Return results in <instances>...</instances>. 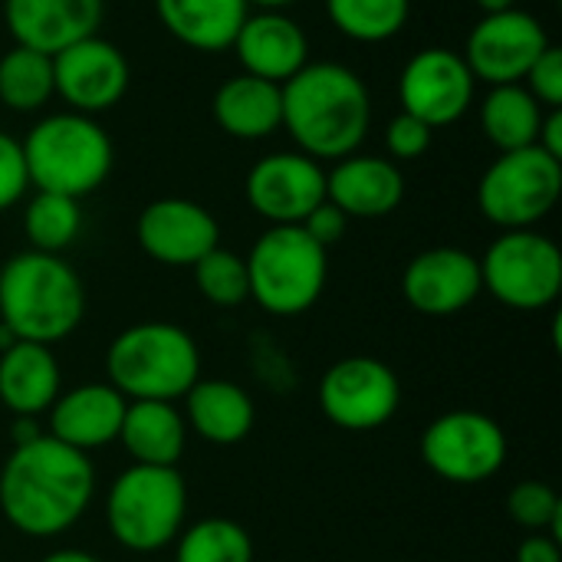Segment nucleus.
Returning a JSON list of instances; mask_svg holds the SVG:
<instances>
[{
    "instance_id": "obj_1",
    "label": "nucleus",
    "mask_w": 562,
    "mask_h": 562,
    "mask_svg": "<svg viewBox=\"0 0 562 562\" xmlns=\"http://www.w3.org/2000/svg\"><path fill=\"white\" fill-rule=\"evenodd\" d=\"M92 497V458L49 435L13 448L0 468V514L16 533L33 540H49L72 530Z\"/></svg>"
},
{
    "instance_id": "obj_2",
    "label": "nucleus",
    "mask_w": 562,
    "mask_h": 562,
    "mask_svg": "<svg viewBox=\"0 0 562 562\" xmlns=\"http://www.w3.org/2000/svg\"><path fill=\"white\" fill-rule=\"evenodd\" d=\"M283 122L296 151L316 161L356 155L372 125V95L366 79L346 63H306L283 86Z\"/></svg>"
},
{
    "instance_id": "obj_3",
    "label": "nucleus",
    "mask_w": 562,
    "mask_h": 562,
    "mask_svg": "<svg viewBox=\"0 0 562 562\" xmlns=\"http://www.w3.org/2000/svg\"><path fill=\"white\" fill-rule=\"evenodd\" d=\"M86 316V286L59 254L20 250L0 267V323L26 342L56 346Z\"/></svg>"
},
{
    "instance_id": "obj_4",
    "label": "nucleus",
    "mask_w": 562,
    "mask_h": 562,
    "mask_svg": "<svg viewBox=\"0 0 562 562\" xmlns=\"http://www.w3.org/2000/svg\"><path fill=\"white\" fill-rule=\"evenodd\" d=\"M201 379V349L175 323H135L105 349V382L125 402H178Z\"/></svg>"
},
{
    "instance_id": "obj_5",
    "label": "nucleus",
    "mask_w": 562,
    "mask_h": 562,
    "mask_svg": "<svg viewBox=\"0 0 562 562\" xmlns=\"http://www.w3.org/2000/svg\"><path fill=\"white\" fill-rule=\"evenodd\" d=\"M20 145L30 184L76 201L99 191L115 165V145L99 119L72 109L43 115Z\"/></svg>"
},
{
    "instance_id": "obj_6",
    "label": "nucleus",
    "mask_w": 562,
    "mask_h": 562,
    "mask_svg": "<svg viewBox=\"0 0 562 562\" xmlns=\"http://www.w3.org/2000/svg\"><path fill=\"white\" fill-rule=\"evenodd\" d=\"M326 254L329 250H323L300 224L267 227L244 257L250 300L270 316H300L313 310L329 277Z\"/></svg>"
},
{
    "instance_id": "obj_7",
    "label": "nucleus",
    "mask_w": 562,
    "mask_h": 562,
    "mask_svg": "<svg viewBox=\"0 0 562 562\" xmlns=\"http://www.w3.org/2000/svg\"><path fill=\"white\" fill-rule=\"evenodd\" d=\"M188 517V484L178 468H125L105 497V524L119 547L158 553L178 540Z\"/></svg>"
},
{
    "instance_id": "obj_8",
    "label": "nucleus",
    "mask_w": 562,
    "mask_h": 562,
    "mask_svg": "<svg viewBox=\"0 0 562 562\" xmlns=\"http://www.w3.org/2000/svg\"><path fill=\"white\" fill-rule=\"evenodd\" d=\"M562 194V161L543 148L501 151L477 181V207L501 231H527L553 214Z\"/></svg>"
},
{
    "instance_id": "obj_9",
    "label": "nucleus",
    "mask_w": 562,
    "mask_h": 562,
    "mask_svg": "<svg viewBox=\"0 0 562 562\" xmlns=\"http://www.w3.org/2000/svg\"><path fill=\"white\" fill-rule=\"evenodd\" d=\"M477 260L481 283L501 306L517 313L557 306L562 293V250L537 227L504 231Z\"/></svg>"
},
{
    "instance_id": "obj_10",
    "label": "nucleus",
    "mask_w": 562,
    "mask_h": 562,
    "mask_svg": "<svg viewBox=\"0 0 562 562\" xmlns=\"http://www.w3.org/2000/svg\"><path fill=\"white\" fill-rule=\"evenodd\" d=\"M422 461L431 474L448 484H484L507 461V435L504 428L471 408L438 415L418 441Z\"/></svg>"
},
{
    "instance_id": "obj_11",
    "label": "nucleus",
    "mask_w": 562,
    "mask_h": 562,
    "mask_svg": "<svg viewBox=\"0 0 562 562\" xmlns=\"http://www.w3.org/2000/svg\"><path fill=\"white\" fill-rule=\"evenodd\" d=\"M319 412L342 431H379L402 405L398 375L375 356H346L319 379Z\"/></svg>"
},
{
    "instance_id": "obj_12",
    "label": "nucleus",
    "mask_w": 562,
    "mask_h": 562,
    "mask_svg": "<svg viewBox=\"0 0 562 562\" xmlns=\"http://www.w3.org/2000/svg\"><path fill=\"white\" fill-rule=\"evenodd\" d=\"M477 79L464 56L451 46H425L412 53L398 72L402 112L422 119L431 128L454 125L474 105Z\"/></svg>"
},
{
    "instance_id": "obj_13",
    "label": "nucleus",
    "mask_w": 562,
    "mask_h": 562,
    "mask_svg": "<svg viewBox=\"0 0 562 562\" xmlns=\"http://www.w3.org/2000/svg\"><path fill=\"white\" fill-rule=\"evenodd\" d=\"M547 46H550L547 26L530 10L510 7L501 13H484L471 26L461 56L477 82L510 86L527 79L530 66L543 56Z\"/></svg>"
},
{
    "instance_id": "obj_14",
    "label": "nucleus",
    "mask_w": 562,
    "mask_h": 562,
    "mask_svg": "<svg viewBox=\"0 0 562 562\" xmlns=\"http://www.w3.org/2000/svg\"><path fill=\"white\" fill-rule=\"evenodd\" d=\"M128 79H132V69H128L125 53L99 33L53 56L56 95L66 102V109L82 112V115H99V112L115 109L122 95L128 92Z\"/></svg>"
},
{
    "instance_id": "obj_15",
    "label": "nucleus",
    "mask_w": 562,
    "mask_h": 562,
    "mask_svg": "<svg viewBox=\"0 0 562 562\" xmlns=\"http://www.w3.org/2000/svg\"><path fill=\"white\" fill-rule=\"evenodd\" d=\"M247 204L273 224H303L326 201V168L303 151H273L254 161L244 181Z\"/></svg>"
},
{
    "instance_id": "obj_16",
    "label": "nucleus",
    "mask_w": 562,
    "mask_h": 562,
    "mask_svg": "<svg viewBox=\"0 0 562 562\" xmlns=\"http://www.w3.org/2000/svg\"><path fill=\"white\" fill-rule=\"evenodd\" d=\"M135 237L155 263L194 267L204 254L221 247V224L191 198H158L142 207Z\"/></svg>"
},
{
    "instance_id": "obj_17",
    "label": "nucleus",
    "mask_w": 562,
    "mask_h": 562,
    "mask_svg": "<svg viewBox=\"0 0 562 562\" xmlns=\"http://www.w3.org/2000/svg\"><path fill=\"white\" fill-rule=\"evenodd\" d=\"M402 293L425 316H454L484 293L481 260L461 247L422 250L402 273Z\"/></svg>"
},
{
    "instance_id": "obj_18",
    "label": "nucleus",
    "mask_w": 562,
    "mask_h": 562,
    "mask_svg": "<svg viewBox=\"0 0 562 562\" xmlns=\"http://www.w3.org/2000/svg\"><path fill=\"white\" fill-rule=\"evenodd\" d=\"M240 72L283 86L310 63V36L286 10L247 13L231 43Z\"/></svg>"
},
{
    "instance_id": "obj_19",
    "label": "nucleus",
    "mask_w": 562,
    "mask_h": 562,
    "mask_svg": "<svg viewBox=\"0 0 562 562\" xmlns=\"http://www.w3.org/2000/svg\"><path fill=\"white\" fill-rule=\"evenodd\" d=\"M105 0H3V23L16 46L56 56L99 33Z\"/></svg>"
},
{
    "instance_id": "obj_20",
    "label": "nucleus",
    "mask_w": 562,
    "mask_h": 562,
    "mask_svg": "<svg viewBox=\"0 0 562 562\" xmlns=\"http://www.w3.org/2000/svg\"><path fill=\"white\" fill-rule=\"evenodd\" d=\"M326 201H333L349 221L389 217L405 201V175L392 158L346 155L326 171Z\"/></svg>"
},
{
    "instance_id": "obj_21",
    "label": "nucleus",
    "mask_w": 562,
    "mask_h": 562,
    "mask_svg": "<svg viewBox=\"0 0 562 562\" xmlns=\"http://www.w3.org/2000/svg\"><path fill=\"white\" fill-rule=\"evenodd\" d=\"M125 398L109 382H89L76 385L69 392H59V398L46 412V435L63 441L72 451H99L112 441H119Z\"/></svg>"
},
{
    "instance_id": "obj_22",
    "label": "nucleus",
    "mask_w": 562,
    "mask_h": 562,
    "mask_svg": "<svg viewBox=\"0 0 562 562\" xmlns=\"http://www.w3.org/2000/svg\"><path fill=\"white\" fill-rule=\"evenodd\" d=\"M63 392V372L53 346L16 339L0 352V405L10 415H46Z\"/></svg>"
},
{
    "instance_id": "obj_23",
    "label": "nucleus",
    "mask_w": 562,
    "mask_h": 562,
    "mask_svg": "<svg viewBox=\"0 0 562 562\" xmlns=\"http://www.w3.org/2000/svg\"><path fill=\"white\" fill-rule=\"evenodd\" d=\"M184 402V422L188 431H194L201 441L207 445H240L257 422V405L247 395V389H240L237 382L227 379H198Z\"/></svg>"
},
{
    "instance_id": "obj_24",
    "label": "nucleus",
    "mask_w": 562,
    "mask_h": 562,
    "mask_svg": "<svg viewBox=\"0 0 562 562\" xmlns=\"http://www.w3.org/2000/svg\"><path fill=\"white\" fill-rule=\"evenodd\" d=\"M211 115L217 128L240 142L270 138L283 122V89L277 82L237 72L214 89Z\"/></svg>"
},
{
    "instance_id": "obj_25",
    "label": "nucleus",
    "mask_w": 562,
    "mask_h": 562,
    "mask_svg": "<svg viewBox=\"0 0 562 562\" xmlns=\"http://www.w3.org/2000/svg\"><path fill=\"white\" fill-rule=\"evenodd\" d=\"M119 445L132 464L178 468L188 448V422L175 402H128L119 428Z\"/></svg>"
},
{
    "instance_id": "obj_26",
    "label": "nucleus",
    "mask_w": 562,
    "mask_h": 562,
    "mask_svg": "<svg viewBox=\"0 0 562 562\" xmlns=\"http://www.w3.org/2000/svg\"><path fill=\"white\" fill-rule=\"evenodd\" d=\"M247 13V0H155L158 23L194 53L231 49Z\"/></svg>"
},
{
    "instance_id": "obj_27",
    "label": "nucleus",
    "mask_w": 562,
    "mask_h": 562,
    "mask_svg": "<svg viewBox=\"0 0 562 562\" xmlns=\"http://www.w3.org/2000/svg\"><path fill=\"white\" fill-rule=\"evenodd\" d=\"M547 109L530 95L524 82L491 86L481 99V128L497 151H517L537 145Z\"/></svg>"
},
{
    "instance_id": "obj_28",
    "label": "nucleus",
    "mask_w": 562,
    "mask_h": 562,
    "mask_svg": "<svg viewBox=\"0 0 562 562\" xmlns=\"http://www.w3.org/2000/svg\"><path fill=\"white\" fill-rule=\"evenodd\" d=\"M53 95V56L13 43L0 56V105L10 112H40Z\"/></svg>"
},
{
    "instance_id": "obj_29",
    "label": "nucleus",
    "mask_w": 562,
    "mask_h": 562,
    "mask_svg": "<svg viewBox=\"0 0 562 562\" xmlns=\"http://www.w3.org/2000/svg\"><path fill=\"white\" fill-rule=\"evenodd\" d=\"M329 23L352 43H389L412 20V0H326Z\"/></svg>"
},
{
    "instance_id": "obj_30",
    "label": "nucleus",
    "mask_w": 562,
    "mask_h": 562,
    "mask_svg": "<svg viewBox=\"0 0 562 562\" xmlns=\"http://www.w3.org/2000/svg\"><path fill=\"white\" fill-rule=\"evenodd\" d=\"M82 231V207L76 198L36 191L23 207V237L30 250L40 254H59L76 244Z\"/></svg>"
},
{
    "instance_id": "obj_31",
    "label": "nucleus",
    "mask_w": 562,
    "mask_h": 562,
    "mask_svg": "<svg viewBox=\"0 0 562 562\" xmlns=\"http://www.w3.org/2000/svg\"><path fill=\"white\" fill-rule=\"evenodd\" d=\"M175 562H254V540L237 520L207 517L178 533Z\"/></svg>"
},
{
    "instance_id": "obj_32",
    "label": "nucleus",
    "mask_w": 562,
    "mask_h": 562,
    "mask_svg": "<svg viewBox=\"0 0 562 562\" xmlns=\"http://www.w3.org/2000/svg\"><path fill=\"white\" fill-rule=\"evenodd\" d=\"M194 286L201 296L217 306V310H237L250 300V280H247V263L240 254L227 247H214L204 254L194 267Z\"/></svg>"
},
{
    "instance_id": "obj_33",
    "label": "nucleus",
    "mask_w": 562,
    "mask_h": 562,
    "mask_svg": "<svg viewBox=\"0 0 562 562\" xmlns=\"http://www.w3.org/2000/svg\"><path fill=\"white\" fill-rule=\"evenodd\" d=\"M560 514L562 497L543 481H520L507 494V517L530 533H547Z\"/></svg>"
},
{
    "instance_id": "obj_34",
    "label": "nucleus",
    "mask_w": 562,
    "mask_h": 562,
    "mask_svg": "<svg viewBox=\"0 0 562 562\" xmlns=\"http://www.w3.org/2000/svg\"><path fill=\"white\" fill-rule=\"evenodd\" d=\"M435 142V128L425 125L422 119L408 115V112H398L389 125H385V151L389 158L398 165V161H418L428 155Z\"/></svg>"
},
{
    "instance_id": "obj_35",
    "label": "nucleus",
    "mask_w": 562,
    "mask_h": 562,
    "mask_svg": "<svg viewBox=\"0 0 562 562\" xmlns=\"http://www.w3.org/2000/svg\"><path fill=\"white\" fill-rule=\"evenodd\" d=\"M26 188H30V175H26L23 145L10 132H0V214L20 204Z\"/></svg>"
},
{
    "instance_id": "obj_36",
    "label": "nucleus",
    "mask_w": 562,
    "mask_h": 562,
    "mask_svg": "<svg viewBox=\"0 0 562 562\" xmlns=\"http://www.w3.org/2000/svg\"><path fill=\"white\" fill-rule=\"evenodd\" d=\"M524 86L530 89V95L550 112V109H562V49L560 46H547L543 56L530 66Z\"/></svg>"
},
{
    "instance_id": "obj_37",
    "label": "nucleus",
    "mask_w": 562,
    "mask_h": 562,
    "mask_svg": "<svg viewBox=\"0 0 562 562\" xmlns=\"http://www.w3.org/2000/svg\"><path fill=\"white\" fill-rule=\"evenodd\" d=\"M323 250H329V247H336L342 237H346V231H349V217L333 204V201H323V204H316L310 214H306V221L300 224Z\"/></svg>"
},
{
    "instance_id": "obj_38",
    "label": "nucleus",
    "mask_w": 562,
    "mask_h": 562,
    "mask_svg": "<svg viewBox=\"0 0 562 562\" xmlns=\"http://www.w3.org/2000/svg\"><path fill=\"white\" fill-rule=\"evenodd\" d=\"M517 562H562V543L550 533H530L517 547Z\"/></svg>"
},
{
    "instance_id": "obj_39",
    "label": "nucleus",
    "mask_w": 562,
    "mask_h": 562,
    "mask_svg": "<svg viewBox=\"0 0 562 562\" xmlns=\"http://www.w3.org/2000/svg\"><path fill=\"white\" fill-rule=\"evenodd\" d=\"M537 148H543L547 155H553L557 161H562V109H550L543 115L540 135H537Z\"/></svg>"
},
{
    "instance_id": "obj_40",
    "label": "nucleus",
    "mask_w": 562,
    "mask_h": 562,
    "mask_svg": "<svg viewBox=\"0 0 562 562\" xmlns=\"http://www.w3.org/2000/svg\"><path fill=\"white\" fill-rule=\"evenodd\" d=\"M40 435H46L40 428V418H33V415H13V448H23V445L36 441Z\"/></svg>"
},
{
    "instance_id": "obj_41",
    "label": "nucleus",
    "mask_w": 562,
    "mask_h": 562,
    "mask_svg": "<svg viewBox=\"0 0 562 562\" xmlns=\"http://www.w3.org/2000/svg\"><path fill=\"white\" fill-rule=\"evenodd\" d=\"M43 562H102L99 557L86 553V550H56L49 557H43Z\"/></svg>"
},
{
    "instance_id": "obj_42",
    "label": "nucleus",
    "mask_w": 562,
    "mask_h": 562,
    "mask_svg": "<svg viewBox=\"0 0 562 562\" xmlns=\"http://www.w3.org/2000/svg\"><path fill=\"white\" fill-rule=\"evenodd\" d=\"M481 13H501V10H510L517 7V0H474Z\"/></svg>"
},
{
    "instance_id": "obj_43",
    "label": "nucleus",
    "mask_w": 562,
    "mask_h": 562,
    "mask_svg": "<svg viewBox=\"0 0 562 562\" xmlns=\"http://www.w3.org/2000/svg\"><path fill=\"white\" fill-rule=\"evenodd\" d=\"M247 3L257 7V10H286V7H293L300 0H247Z\"/></svg>"
},
{
    "instance_id": "obj_44",
    "label": "nucleus",
    "mask_w": 562,
    "mask_h": 562,
    "mask_svg": "<svg viewBox=\"0 0 562 562\" xmlns=\"http://www.w3.org/2000/svg\"><path fill=\"white\" fill-rule=\"evenodd\" d=\"M13 342H16V336H13V333H10V329L0 323V352H3V349H10Z\"/></svg>"
}]
</instances>
